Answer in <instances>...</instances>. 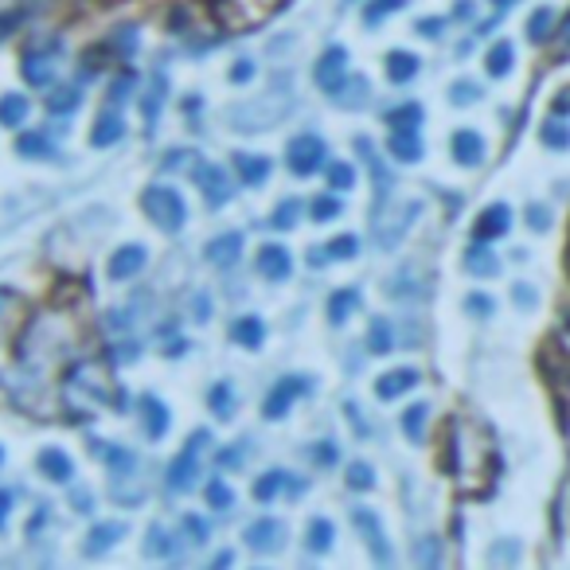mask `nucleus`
I'll use <instances>...</instances> for the list:
<instances>
[{"label": "nucleus", "instance_id": "nucleus-1", "mask_svg": "<svg viewBox=\"0 0 570 570\" xmlns=\"http://www.w3.org/2000/svg\"><path fill=\"white\" fill-rule=\"evenodd\" d=\"M294 114V95L285 82H274L266 95L250 98V102H235L227 110V126L235 134H266V129H277L285 118Z\"/></svg>", "mask_w": 570, "mask_h": 570}, {"label": "nucleus", "instance_id": "nucleus-2", "mask_svg": "<svg viewBox=\"0 0 570 570\" xmlns=\"http://www.w3.org/2000/svg\"><path fill=\"white\" fill-rule=\"evenodd\" d=\"M145 212H149V219L165 230H180L184 219H188L184 199L176 196L173 188H160V184H149V188H145Z\"/></svg>", "mask_w": 570, "mask_h": 570}, {"label": "nucleus", "instance_id": "nucleus-3", "mask_svg": "<svg viewBox=\"0 0 570 570\" xmlns=\"http://www.w3.org/2000/svg\"><path fill=\"white\" fill-rule=\"evenodd\" d=\"M422 204L414 199V204H399V207H383L380 215H375V243L383 246V250H391V246H399V238L411 230V223L419 219Z\"/></svg>", "mask_w": 570, "mask_h": 570}, {"label": "nucleus", "instance_id": "nucleus-4", "mask_svg": "<svg viewBox=\"0 0 570 570\" xmlns=\"http://www.w3.org/2000/svg\"><path fill=\"white\" fill-rule=\"evenodd\" d=\"M59 67H63V43L48 40L24 56V79L32 82V87H51L56 75H59Z\"/></svg>", "mask_w": 570, "mask_h": 570}, {"label": "nucleus", "instance_id": "nucleus-5", "mask_svg": "<svg viewBox=\"0 0 570 570\" xmlns=\"http://www.w3.org/2000/svg\"><path fill=\"white\" fill-rule=\"evenodd\" d=\"M285 165L294 168V176H313L325 168V141L317 134H297L285 145Z\"/></svg>", "mask_w": 570, "mask_h": 570}, {"label": "nucleus", "instance_id": "nucleus-6", "mask_svg": "<svg viewBox=\"0 0 570 570\" xmlns=\"http://www.w3.org/2000/svg\"><path fill=\"white\" fill-rule=\"evenodd\" d=\"M313 79H317V87L325 90V95H341L344 82H348V51L328 48L325 56L317 59V71H313Z\"/></svg>", "mask_w": 570, "mask_h": 570}, {"label": "nucleus", "instance_id": "nucleus-7", "mask_svg": "<svg viewBox=\"0 0 570 570\" xmlns=\"http://www.w3.org/2000/svg\"><path fill=\"white\" fill-rule=\"evenodd\" d=\"M204 442H207V430H199L196 445L188 442V450H184L180 458H176L173 465H168V489H173V492L191 489V481L199 476V450H204Z\"/></svg>", "mask_w": 570, "mask_h": 570}, {"label": "nucleus", "instance_id": "nucleus-8", "mask_svg": "<svg viewBox=\"0 0 570 570\" xmlns=\"http://www.w3.org/2000/svg\"><path fill=\"white\" fill-rule=\"evenodd\" d=\"M352 523H356V531L364 535L367 551H372L375 559L387 567V562H391V543H387V531H383L380 515H375L372 508H356V512H352Z\"/></svg>", "mask_w": 570, "mask_h": 570}, {"label": "nucleus", "instance_id": "nucleus-9", "mask_svg": "<svg viewBox=\"0 0 570 570\" xmlns=\"http://www.w3.org/2000/svg\"><path fill=\"white\" fill-rule=\"evenodd\" d=\"M285 539H289V528H285L282 520H254L250 528H246V547L258 551V554L282 551Z\"/></svg>", "mask_w": 570, "mask_h": 570}, {"label": "nucleus", "instance_id": "nucleus-10", "mask_svg": "<svg viewBox=\"0 0 570 570\" xmlns=\"http://www.w3.org/2000/svg\"><path fill=\"white\" fill-rule=\"evenodd\" d=\"M305 391H309V380H302V375H289V380H282L274 391H269V399H266V406H262V414H266L269 422L285 419V414H289V406H294V399L305 395Z\"/></svg>", "mask_w": 570, "mask_h": 570}, {"label": "nucleus", "instance_id": "nucleus-11", "mask_svg": "<svg viewBox=\"0 0 570 570\" xmlns=\"http://www.w3.org/2000/svg\"><path fill=\"white\" fill-rule=\"evenodd\" d=\"M196 188L204 191V199H207V207H223L230 199V180H227V173H223L219 165H196Z\"/></svg>", "mask_w": 570, "mask_h": 570}, {"label": "nucleus", "instance_id": "nucleus-12", "mask_svg": "<svg viewBox=\"0 0 570 570\" xmlns=\"http://www.w3.org/2000/svg\"><path fill=\"white\" fill-rule=\"evenodd\" d=\"M145 262H149V250H145L141 243L121 246V250H114V258H110V277H114V282H126V277H137V274L145 269Z\"/></svg>", "mask_w": 570, "mask_h": 570}, {"label": "nucleus", "instance_id": "nucleus-13", "mask_svg": "<svg viewBox=\"0 0 570 570\" xmlns=\"http://www.w3.org/2000/svg\"><path fill=\"white\" fill-rule=\"evenodd\" d=\"M508 227H512V207L508 204H489L481 215H476V238H481V243L508 235Z\"/></svg>", "mask_w": 570, "mask_h": 570}, {"label": "nucleus", "instance_id": "nucleus-14", "mask_svg": "<svg viewBox=\"0 0 570 570\" xmlns=\"http://www.w3.org/2000/svg\"><path fill=\"white\" fill-rule=\"evenodd\" d=\"M450 149H453V160H458L461 168H476L484 160V137L476 134V129H458Z\"/></svg>", "mask_w": 570, "mask_h": 570}, {"label": "nucleus", "instance_id": "nucleus-15", "mask_svg": "<svg viewBox=\"0 0 570 570\" xmlns=\"http://www.w3.org/2000/svg\"><path fill=\"white\" fill-rule=\"evenodd\" d=\"M126 523H98V528H90V535H87V543H82V551L90 554V559H95V554H106V551H114V547L121 543V539H126Z\"/></svg>", "mask_w": 570, "mask_h": 570}, {"label": "nucleus", "instance_id": "nucleus-16", "mask_svg": "<svg viewBox=\"0 0 570 570\" xmlns=\"http://www.w3.org/2000/svg\"><path fill=\"white\" fill-rule=\"evenodd\" d=\"M254 262H258V274L269 277V282H285V277H289V269H294V262H289V250H285V246H262Z\"/></svg>", "mask_w": 570, "mask_h": 570}, {"label": "nucleus", "instance_id": "nucleus-17", "mask_svg": "<svg viewBox=\"0 0 570 570\" xmlns=\"http://www.w3.org/2000/svg\"><path fill=\"white\" fill-rule=\"evenodd\" d=\"M387 149H391V157H399L403 165H414V160H422V137L414 134V126H406V129H391V137H387Z\"/></svg>", "mask_w": 570, "mask_h": 570}, {"label": "nucleus", "instance_id": "nucleus-18", "mask_svg": "<svg viewBox=\"0 0 570 570\" xmlns=\"http://www.w3.org/2000/svg\"><path fill=\"white\" fill-rule=\"evenodd\" d=\"M360 250V238L356 235H336L333 243L325 246H313V266H325V262H344V258H356Z\"/></svg>", "mask_w": 570, "mask_h": 570}, {"label": "nucleus", "instance_id": "nucleus-19", "mask_svg": "<svg viewBox=\"0 0 570 570\" xmlns=\"http://www.w3.org/2000/svg\"><path fill=\"white\" fill-rule=\"evenodd\" d=\"M411 387H419V372H414V367H395V372L380 375V383H375V395H380V399H399V395H406Z\"/></svg>", "mask_w": 570, "mask_h": 570}, {"label": "nucleus", "instance_id": "nucleus-20", "mask_svg": "<svg viewBox=\"0 0 570 570\" xmlns=\"http://www.w3.org/2000/svg\"><path fill=\"white\" fill-rule=\"evenodd\" d=\"M238 254H243V235L238 230H227V235L207 243V262H215V266H235Z\"/></svg>", "mask_w": 570, "mask_h": 570}, {"label": "nucleus", "instance_id": "nucleus-21", "mask_svg": "<svg viewBox=\"0 0 570 570\" xmlns=\"http://www.w3.org/2000/svg\"><path fill=\"white\" fill-rule=\"evenodd\" d=\"M36 465H40V473L48 476V481H71V473H75V461L67 458L63 450H43L40 458H36Z\"/></svg>", "mask_w": 570, "mask_h": 570}, {"label": "nucleus", "instance_id": "nucleus-22", "mask_svg": "<svg viewBox=\"0 0 570 570\" xmlns=\"http://www.w3.org/2000/svg\"><path fill=\"white\" fill-rule=\"evenodd\" d=\"M121 134H126V126H121V118L114 110H106L102 118L95 121V134H90V145L95 149H106V145H118Z\"/></svg>", "mask_w": 570, "mask_h": 570}, {"label": "nucleus", "instance_id": "nucleus-23", "mask_svg": "<svg viewBox=\"0 0 570 570\" xmlns=\"http://www.w3.org/2000/svg\"><path fill=\"white\" fill-rule=\"evenodd\" d=\"M141 411H145V434H149V438H165L168 434V406L160 403L157 395H145L141 399Z\"/></svg>", "mask_w": 570, "mask_h": 570}, {"label": "nucleus", "instance_id": "nucleus-24", "mask_svg": "<svg viewBox=\"0 0 570 570\" xmlns=\"http://www.w3.org/2000/svg\"><path fill=\"white\" fill-rule=\"evenodd\" d=\"M230 341L243 344V348H262V341H266V325H262L258 317H238L235 325H230Z\"/></svg>", "mask_w": 570, "mask_h": 570}, {"label": "nucleus", "instance_id": "nucleus-25", "mask_svg": "<svg viewBox=\"0 0 570 570\" xmlns=\"http://www.w3.org/2000/svg\"><path fill=\"white\" fill-rule=\"evenodd\" d=\"M235 168H238V176H243V184H250V188H258V184L269 180V157H250V153H238Z\"/></svg>", "mask_w": 570, "mask_h": 570}, {"label": "nucleus", "instance_id": "nucleus-26", "mask_svg": "<svg viewBox=\"0 0 570 570\" xmlns=\"http://www.w3.org/2000/svg\"><path fill=\"white\" fill-rule=\"evenodd\" d=\"M419 56H411V51H391L387 56V79L391 82H411L414 75H419Z\"/></svg>", "mask_w": 570, "mask_h": 570}, {"label": "nucleus", "instance_id": "nucleus-27", "mask_svg": "<svg viewBox=\"0 0 570 570\" xmlns=\"http://www.w3.org/2000/svg\"><path fill=\"white\" fill-rule=\"evenodd\" d=\"M512 63H515V48L508 40H500V43H492L489 59H484V71H489L492 79H504V75L512 71Z\"/></svg>", "mask_w": 570, "mask_h": 570}, {"label": "nucleus", "instance_id": "nucleus-28", "mask_svg": "<svg viewBox=\"0 0 570 570\" xmlns=\"http://www.w3.org/2000/svg\"><path fill=\"white\" fill-rule=\"evenodd\" d=\"M356 309H360V289H336L333 302H328V321H333V325H344Z\"/></svg>", "mask_w": 570, "mask_h": 570}, {"label": "nucleus", "instance_id": "nucleus-29", "mask_svg": "<svg viewBox=\"0 0 570 570\" xmlns=\"http://www.w3.org/2000/svg\"><path fill=\"white\" fill-rule=\"evenodd\" d=\"M465 269L473 277H492L500 269V262H497V254L484 250V246H469V250H465Z\"/></svg>", "mask_w": 570, "mask_h": 570}, {"label": "nucleus", "instance_id": "nucleus-30", "mask_svg": "<svg viewBox=\"0 0 570 570\" xmlns=\"http://www.w3.org/2000/svg\"><path fill=\"white\" fill-rule=\"evenodd\" d=\"M165 95H168V79L165 75H153V82H149V95H145V121H157V114H160V106H165Z\"/></svg>", "mask_w": 570, "mask_h": 570}, {"label": "nucleus", "instance_id": "nucleus-31", "mask_svg": "<svg viewBox=\"0 0 570 570\" xmlns=\"http://www.w3.org/2000/svg\"><path fill=\"white\" fill-rule=\"evenodd\" d=\"M426 419H430L426 403H414L411 411H403V430L411 442H422V438H426Z\"/></svg>", "mask_w": 570, "mask_h": 570}, {"label": "nucleus", "instance_id": "nucleus-32", "mask_svg": "<svg viewBox=\"0 0 570 570\" xmlns=\"http://www.w3.org/2000/svg\"><path fill=\"white\" fill-rule=\"evenodd\" d=\"M333 523L325 520V515H317V520L309 523V539H305V547H309V551H317V554H325L328 547H333Z\"/></svg>", "mask_w": 570, "mask_h": 570}, {"label": "nucleus", "instance_id": "nucleus-33", "mask_svg": "<svg viewBox=\"0 0 570 570\" xmlns=\"http://www.w3.org/2000/svg\"><path fill=\"white\" fill-rule=\"evenodd\" d=\"M539 137H543L547 149H570V126L559 118L543 121V129H539Z\"/></svg>", "mask_w": 570, "mask_h": 570}, {"label": "nucleus", "instance_id": "nucleus-34", "mask_svg": "<svg viewBox=\"0 0 570 570\" xmlns=\"http://www.w3.org/2000/svg\"><path fill=\"white\" fill-rule=\"evenodd\" d=\"M28 118V102L20 95H4L0 98V126H20Z\"/></svg>", "mask_w": 570, "mask_h": 570}, {"label": "nucleus", "instance_id": "nucleus-35", "mask_svg": "<svg viewBox=\"0 0 570 570\" xmlns=\"http://www.w3.org/2000/svg\"><path fill=\"white\" fill-rule=\"evenodd\" d=\"M176 551V543H173V535H168V528H160V523H153L149 528V543H145V554H153V559H168V554Z\"/></svg>", "mask_w": 570, "mask_h": 570}, {"label": "nucleus", "instance_id": "nucleus-36", "mask_svg": "<svg viewBox=\"0 0 570 570\" xmlns=\"http://www.w3.org/2000/svg\"><path fill=\"white\" fill-rule=\"evenodd\" d=\"M17 149L24 153V157H51V153H56V145H51L48 134H24Z\"/></svg>", "mask_w": 570, "mask_h": 570}, {"label": "nucleus", "instance_id": "nucleus-37", "mask_svg": "<svg viewBox=\"0 0 570 570\" xmlns=\"http://www.w3.org/2000/svg\"><path fill=\"white\" fill-rule=\"evenodd\" d=\"M207 399H212V411L219 414V419H230V414H235V391H230V383H215Z\"/></svg>", "mask_w": 570, "mask_h": 570}, {"label": "nucleus", "instance_id": "nucleus-38", "mask_svg": "<svg viewBox=\"0 0 570 570\" xmlns=\"http://www.w3.org/2000/svg\"><path fill=\"white\" fill-rule=\"evenodd\" d=\"M297 219H302V199H285V204H277V212H274V230H289V227H297Z\"/></svg>", "mask_w": 570, "mask_h": 570}, {"label": "nucleus", "instance_id": "nucleus-39", "mask_svg": "<svg viewBox=\"0 0 570 570\" xmlns=\"http://www.w3.org/2000/svg\"><path fill=\"white\" fill-rule=\"evenodd\" d=\"M285 476H289V473H282V469H269V473H262L258 484H254V497H258V500H274L277 492H282Z\"/></svg>", "mask_w": 570, "mask_h": 570}, {"label": "nucleus", "instance_id": "nucleus-40", "mask_svg": "<svg viewBox=\"0 0 570 570\" xmlns=\"http://www.w3.org/2000/svg\"><path fill=\"white\" fill-rule=\"evenodd\" d=\"M551 24H554V12H551V9H535V17L528 20L531 43H543L547 36H551Z\"/></svg>", "mask_w": 570, "mask_h": 570}, {"label": "nucleus", "instance_id": "nucleus-41", "mask_svg": "<svg viewBox=\"0 0 570 570\" xmlns=\"http://www.w3.org/2000/svg\"><path fill=\"white\" fill-rule=\"evenodd\" d=\"M399 9H406V0H372V9L364 12V24L375 28L380 20H387L391 12H399Z\"/></svg>", "mask_w": 570, "mask_h": 570}, {"label": "nucleus", "instance_id": "nucleus-42", "mask_svg": "<svg viewBox=\"0 0 570 570\" xmlns=\"http://www.w3.org/2000/svg\"><path fill=\"white\" fill-rule=\"evenodd\" d=\"M367 344H372L375 356H387L391 344H395V336H391V325H387V321H375L372 333H367Z\"/></svg>", "mask_w": 570, "mask_h": 570}, {"label": "nucleus", "instance_id": "nucleus-43", "mask_svg": "<svg viewBox=\"0 0 570 570\" xmlns=\"http://www.w3.org/2000/svg\"><path fill=\"white\" fill-rule=\"evenodd\" d=\"M48 110L51 114H71V110H79V87L56 90V95H51V102H48Z\"/></svg>", "mask_w": 570, "mask_h": 570}, {"label": "nucleus", "instance_id": "nucleus-44", "mask_svg": "<svg viewBox=\"0 0 570 570\" xmlns=\"http://www.w3.org/2000/svg\"><path fill=\"white\" fill-rule=\"evenodd\" d=\"M348 484H352V489H360V492L375 489V473H372V465H367V461H352V465H348Z\"/></svg>", "mask_w": 570, "mask_h": 570}, {"label": "nucleus", "instance_id": "nucleus-45", "mask_svg": "<svg viewBox=\"0 0 570 570\" xmlns=\"http://www.w3.org/2000/svg\"><path fill=\"white\" fill-rule=\"evenodd\" d=\"M207 504H212L215 512H227V508L235 504V492H230L223 481H212L207 484Z\"/></svg>", "mask_w": 570, "mask_h": 570}, {"label": "nucleus", "instance_id": "nucleus-46", "mask_svg": "<svg viewBox=\"0 0 570 570\" xmlns=\"http://www.w3.org/2000/svg\"><path fill=\"white\" fill-rule=\"evenodd\" d=\"M414 559H419L426 570H434L438 562H442V539H422L419 551H414Z\"/></svg>", "mask_w": 570, "mask_h": 570}, {"label": "nucleus", "instance_id": "nucleus-47", "mask_svg": "<svg viewBox=\"0 0 570 570\" xmlns=\"http://www.w3.org/2000/svg\"><path fill=\"white\" fill-rule=\"evenodd\" d=\"M328 184H333L336 191L352 188V184H356V168L344 165V160H333V165H328Z\"/></svg>", "mask_w": 570, "mask_h": 570}, {"label": "nucleus", "instance_id": "nucleus-48", "mask_svg": "<svg viewBox=\"0 0 570 570\" xmlns=\"http://www.w3.org/2000/svg\"><path fill=\"white\" fill-rule=\"evenodd\" d=\"M383 118H387V126H419L422 106H399V110H387Z\"/></svg>", "mask_w": 570, "mask_h": 570}, {"label": "nucleus", "instance_id": "nucleus-49", "mask_svg": "<svg viewBox=\"0 0 570 570\" xmlns=\"http://www.w3.org/2000/svg\"><path fill=\"white\" fill-rule=\"evenodd\" d=\"M450 98H453V106H473L476 98H481V87H476V82H453Z\"/></svg>", "mask_w": 570, "mask_h": 570}, {"label": "nucleus", "instance_id": "nucleus-50", "mask_svg": "<svg viewBox=\"0 0 570 570\" xmlns=\"http://www.w3.org/2000/svg\"><path fill=\"white\" fill-rule=\"evenodd\" d=\"M333 215H341V199H336V196H321L317 204H313V219H317V223L333 219Z\"/></svg>", "mask_w": 570, "mask_h": 570}, {"label": "nucleus", "instance_id": "nucleus-51", "mask_svg": "<svg viewBox=\"0 0 570 570\" xmlns=\"http://www.w3.org/2000/svg\"><path fill=\"white\" fill-rule=\"evenodd\" d=\"M512 302L520 305V309H535V305H539V294L531 289L528 282H520V285H512Z\"/></svg>", "mask_w": 570, "mask_h": 570}, {"label": "nucleus", "instance_id": "nucleus-52", "mask_svg": "<svg viewBox=\"0 0 570 570\" xmlns=\"http://www.w3.org/2000/svg\"><path fill=\"white\" fill-rule=\"evenodd\" d=\"M528 223H531V230H547V227H551V212H547L543 204H531L528 207Z\"/></svg>", "mask_w": 570, "mask_h": 570}, {"label": "nucleus", "instance_id": "nucleus-53", "mask_svg": "<svg viewBox=\"0 0 570 570\" xmlns=\"http://www.w3.org/2000/svg\"><path fill=\"white\" fill-rule=\"evenodd\" d=\"M465 309L473 313V317H492V297H484V294H473L465 302Z\"/></svg>", "mask_w": 570, "mask_h": 570}, {"label": "nucleus", "instance_id": "nucleus-54", "mask_svg": "<svg viewBox=\"0 0 570 570\" xmlns=\"http://www.w3.org/2000/svg\"><path fill=\"white\" fill-rule=\"evenodd\" d=\"M184 531L191 535V543H204L207 539V523L199 515H184Z\"/></svg>", "mask_w": 570, "mask_h": 570}, {"label": "nucleus", "instance_id": "nucleus-55", "mask_svg": "<svg viewBox=\"0 0 570 570\" xmlns=\"http://www.w3.org/2000/svg\"><path fill=\"white\" fill-rule=\"evenodd\" d=\"M254 79V63L250 59H238L235 71H230V82H250Z\"/></svg>", "mask_w": 570, "mask_h": 570}, {"label": "nucleus", "instance_id": "nucleus-56", "mask_svg": "<svg viewBox=\"0 0 570 570\" xmlns=\"http://www.w3.org/2000/svg\"><path fill=\"white\" fill-rule=\"evenodd\" d=\"M333 458H336L333 442H321V450H313V461H321V465H333Z\"/></svg>", "mask_w": 570, "mask_h": 570}, {"label": "nucleus", "instance_id": "nucleus-57", "mask_svg": "<svg viewBox=\"0 0 570 570\" xmlns=\"http://www.w3.org/2000/svg\"><path fill=\"white\" fill-rule=\"evenodd\" d=\"M442 28H445V20H422L419 32H422V36H438Z\"/></svg>", "mask_w": 570, "mask_h": 570}, {"label": "nucleus", "instance_id": "nucleus-58", "mask_svg": "<svg viewBox=\"0 0 570 570\" xmlns=\"http://www.w3.org/2000/svg\"><path fill=\"white\" fill-rule=\"evenodd\" d=\"M554 110H559V114H567V110H570V87H567V90H559V98H554Z\"/></svg>", "mask_w": 570, "mask_h": 570}, {"label": "nucleus", "instance_id": "nucleus-59", "mask_svg": "<svg viewBox=\"0 0 570 570\" xmlns=\"http://www.w3.org/2000/svg\"><path fill=\"white\" fill-rule=\"evenodd\" d=\"M9 492H0V528H4V523H9Z\"/></svg>", "mask_w": 570, "mask_h": 570}, {"label": "nucleus", "instance_id": "nucleus-60", "mask_svg": "<svg viewBox=\"0 0 570 570\" xmlns=\"http://www.w3.org/2000/svg\"><path fill=\"white\" fill-rule=\"evenodd\" d=\"M17 24H20V17H9V20L0 17V32H12V28H17Z\"/></svg>", "mask_w": 570, "mask_h": 570}, {"label": "nucleus", "instance_id": "nucleus-61", "mask_svg": "<svg viewBox=\"0 0 570 570\" xmlns=\"http://www.w3.org/2000/svg\"><path fill=\"white\" fill-rule=\"evenodd\" d=\"M492 4H497V9H504V12H508V9H512V4H515V0H492Z\"/></svg>", "mask_w": 570, "mask_h": 570}]
</instances>
